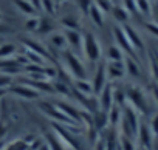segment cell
I'll list each match as a JSON object with an SVG mask.
<instances>
[{
	"instance_id": "24",
	"label": "cell",
	"mask_w": 158,
	"mask_h": 150,
	"mask_svg": "<svg viewBox=\"0 0 158 150\" xmlns=\"http://www.w3.org/2000/svg\"><path fill=\"white\" fill-rule=\"evenodd\" d=\"M89 16H90L92 22H93L96 26H102V25H104V13H102L99 8H96L95 5L90 6V10H89Z\"/></svg>"
},
{
	"instance_id": "11",
	"label": "cell",
	"mask_w": 158,
	"mask_h": 150,
	"mask_svg": "<svg viewBox=\"0 0 158 150\" xmlns=\"http://www.w3.org/2000/svg\"><path fill=\"white\" fill-rule=\"evenodd\" d=\"M113 36H115L116 45H118L127 56H130V57H135V56H136V53L133 51V48H132V45H130V42H129V39H127V36H126L123 26H115V28H113Z\"/></svg>"
},
{
	"instance_id": "1",
	"label": "cell",
	"mask_w": 158,
	"mask_h": 150,
	"mask_svg": "<svg viewBox=\"0 0 158 150\" xmlns=\"http://www.w3.org/2000/svg\"><path fill=\"white\" fill-rule=\"evenodd\" d=\"M60 59H62V63H64V68L65 71L70 74V78L74 81V79H85L87 78V68L84 65V62L81 60L74 51L71 50H65L60 53Z\"/></svg>"
},
{
	"instance_id": "13",
	"label": "cell",
	"mask_w": 158,
	"mask_h": 150,
	"mask_svg": "<svg viewBox=\"0 0 158 150\" xmlns=\"http://www.w3.org/2000/svg\"><path fill=\"white\" fill-rule=\"evenodd\" d=\"M123 30H124V33H126V36H127V39H129V42H130V45L133 48V51L135 53L136 51H144V42H143L141 36L136 33V30L133 26L127 25V23L123 25Z\"/></svg>"
},
{
	"instance_id": "26",
	"label": "cell",
	"mask_w": 158,
	"mask_h": 150,
	"mask_svg": "<svg viewBox=\"0 0 158 150\" xmlns=\"http://www.w3.org/2000/svg\"><path fill=\"white\" fill-rule=\"evenodd\" d=\"M53 30H54V25H53L51 19H50L48 16H47V17H42L40 22H39L37 33H39V34H45V36H48V34L53 33Z\"/></svg>"
},
{
	"instance_id": "31",
	"label": "cell",
	"mask_w": 158,
	"mask_h": 150,
	"mask_svg": "<svg viewBox=\"0 0 158 150\" xmlns=\"http://www.w3.org/2000/svg\"><path fill=\"white\" fill-rule=\"evenodd\" d=\"M39 22H40V17H37V16L28 17L27 22H25V28H27L28 31H37V28H39Z\"/></svg>"
},
{
	"instance_id": "27",
	"label": "cell",
	"mask_w": 158,
	"mask_h": 150,
	"mask_svg": "<svg viewBox=\"0 0 158 150\" xmlns=\"http://www.w3.org/2000/svg\"><path fill=\"white\" fill-rule=\"evenodd\" d=\"M136 3V11L141 13L143 16H150L152 13V5H150V0H135Z\"/></svg>"
},
{
	"instance_id": "35",
	"label": "cell",
	"mask_w": 158,
	"mask_h": 150,
	"mask_svg": "<svg viewBox=\"0 0 158 150\" xmlns=\"http://www.w3.org/2000/svg\"><path fill=\"white\" fill-rule=\"evenodd\" d=\"M123 6L127 10L129 14L138 13V11H136V3H135V0H123Z\"/></svg>"
},
{
	"instance_id": "20",
	"label": "cell",
	"mask_w": 158,
	"mask_h": 150,
	"mask_svg": "<svg viewBox=\"0 0 158 150\" xmlns=\"http://www.w3.org/2000/svg\"><path fill=\"white\" fill-rule=\"evenodd\" d=\"M44 141L48 144L50 150H68L54 132H48V133H45V135H44Z\"/></svg>"
},
{
	"instance_id": "3",
	"label": "cell",
	"mask_w": 158,
	"mask_h": 150,
	"mask_svg": "<svg viewBox=\"0 0 158 150\" xmlns=\"http://www.w3.org/2000/svg\"><path fill=\"white\" fill-rule=\"evenodd\" d=\"M85 60L89 63H98L101 62V57H102V48H101V43L99 40L96 39V36L93 33H85L82 36V48H81Z\"/></svg>"
},
{
	"instance_id": "17",
	"label": "cell",
	"mask_w": 158,
	"mask_h": 150,
	"mask_svg": "<svg viewBox=\"0 0 158 150\" xmlns=\"http://www.w3.org/2000/svg\"><path fill=\"white\" fill-rule=\"evenodd\" d=\"M126 57L124 51L118 47V45H110L107 47L106 53H104V59L106 62H123Z\"/></svg>"
},
{
	"instance_id": "30",
	"label": "cell",
	"mask_w": 158,
	"mask_h": 150,
	"mask_svg": "<svg viewBox=\"0 0 158 150\" xmlns=\"http://www.w3.org/2000/svg\"><path fill=\"white\" fill-rule=\"evenodd\" d=\"M28 148H30V145H28L27 141H20V139H17V141H14L13 144L6 145L3 150H28Z\"/></svg>"
},
{
	"instance_id": "45",
	"label": "cell",
	"mask_w": 158,
	"mask_h": 150,
	"mask_svg": "<svg viewBox=\"0 0 158 150\" xmlns=\"http://www.w3.org/2000/svg\"><path fill=\"white\" fill-rule=\"evenodd\" d=\"M0 20H2V14H0Z\"/></svg>"
},
{
	"instance_id": "6",
	"label": "cell",
	"mask_w": 158,
	"mask_h": 150,
	"mask_svg": "<svg viewBox=\"0 0 158 150\" xmlns=\"http://www.w3.org/2000/svg\"><path fill=\"white\" fill-rule=\"evenodd\" d=\"M90 82H92L95 96H98V95L106 88V85L109 84L107 71H106V60H101V62L96 63V68H95V73H93V78L90 79Z\"/></svg>"
},
{
	"instance_id": "36",
	"label": "cell",
	"mask_w": 158,
	"mask_h": 150,
	"mask_svg": "<svg viewBox=\"0 0 158 150\" xmlns=\"http://www.w3.org/2000/svg\"><path fill=\"white\" fill-rule=\"evenodd\" d=\"M76 2H77L79 8L82 10V13L89 14V10H90V6L93 5V0H76Z\"/></svg>"
},
{
	"instance_id": "8",
	"label": "cell",
	"mask_w": 158,
	"mask_h": 150,
	"mask_svg": "<svg viewBox=\"0 0 158 150\" xmlns=\"http://www.w3.org/2000/svg\"><path fill=\"white\" fill-rule=\"evenodd\" d=\"M54 105L74 124H81V116H82V110L84 108H79L77 105L71 104V102H67V101H56Z\"/></svg>"
},
{
	"instance_id": "19",
	"label": "cell",
	"mask_w": 158,
	"mask_h": 150,
	"mask_svg": "<svg viewBox=\"0 0 158 150\" xmlns=\"http://www.w3.org/2000/svg\"><path fill=\"white\" fill-rule=\"evenodd\" d=\"M23 45H25V50H30V51H33V53H36V54L42 56L44 59H48V57H50L48 50H47L42 43H39V42L33 40V39H25Z\"/></svg>"
},
{
	"instance_id": "32",
	"label": "cell",
	"mask_w": 158,
	"mask_h": 150,
	"mask_svg": "<svg viewBox=\"0 0 158 150\" xmlns=\"http://www.w3.org/2000/svg\"><path fill=\"white\" fill-rule=\"evenodd\" d=\"M93 5L96 8H99L104 14L112 11V3H110V0H93Z\"/></svg>"
},
{
	"instance_id": "5",
	"label": "cell",
	"mask_w": 158,
	"mask_h": 150,
	"mask_svg": "<svg viewBox=\"0 0 158 150\" xmlns=\"http://www.w3.org/2000/svg\"><path fill=\"white\" fill-rule=\"evenodd\" d=\"M8 95H11L17 99H25V101H36L42 96L37 90H34L33 87H30L27 84H11L8 87Z\"/></svg>"
},
{
	"instance_id": "29",
	"label": "cell",
	"mask_w": 158,
	"mask_h": 150,
	"mask_svg": "<svg viewBox=\"0 0 158 150\" xmlns=\"http://www.w3.org/2000/svg\"><path fill=\"white\" fill-rule=\"evenodd\" d=\"M40 5H42V11H45L50 16L56 14V3L54 0H40Z\"/></svg>"
},
{
	"instance_id": "42",
	"label": "cell",
	"mask_w": 158,
	"mask_h": 150,
	"mask_svg": "<svg viewBox=\"0 0 158 150\" xmlns=\"http://www.w3.org/2000/svg\"><path fill=\"white\" fill-rule=\"evenodd\" d=\"M65 2V0H54V3H56V6H59L60 3H64Z\"/></svg>"
},
{
	"instance_id": "15",
	"label": "cell",
	"mask_w": 158,
	"mask_h": 150,
	"mask_svg": "<svg viewBox=\"0 0 158 150\" xmlns=\"http://www.w3.org/2000/svg\"><path fill=\"white\" fill-rule=\"evenodd\" d=\"M73 87L76 90V93L79 96H84V98H93L95 93H93V87H92V82L90 79H74L73 81Z\"/></svg>"
},
{
	"instance_id": "18",
	"label": "cell",
	"mask_w": 158,
	"mask_h": 150,
	"mask_svg": "<svg viewBox=\"0 0 158 150\" xmlns=\"http://www.w3.org/2000/svg\"><path fill=\"white\" fill-rule=\"evenodd\" d=\"M48 42L53 48H56L57 51H65L68 50V45H67V40H65V36L64 33H51L48 34Z\"/></svg>"
},
{
	"instance_id": "44",
	"label": "cell",
	"mask_w": 158,
	"mask_h": 150,
	"mask_svg": "<svg viewBox=\"0 0 158 150\" xmlns=\"http://www.w3.org/2000/svg\"><path fill=\"white\" fill-rule=\"evenodd\" d=\"M136 150H144V148H139V147H138V148H136Z\"/></svg>"
},
{
	"instance_id": "34",
	"label": "cell",
	"mask_w": 158,
	"mask_h": 150,
	"mask_svg": "<svg viewBox=\"0 0 158 150\" xmlns=\"http://www.w3.org/2000/svg\"><path fill=\"white\" fill-rule=\"evenodd\" d=\"M149 128H150V132H152V135L155 136V138H158V113H153L152 116H150V119H149Z\"/></svg>"
},
{
	"instance_id": "28",
	"label": "cell",
	"mask_w": 158,
	"mask_h": 150,
	"mask_svg": "<svg viewBox=\"0 0 158 150\" xmlns=\"http://www.w3.org/2000/svg\"><path fill=\"white\" fill-rule=\"evenodd\" d=\"M119 148H121V150H136L138 145H136L135 139L121 135V138H119Z\"/></svg>"
},
{
	"instance_id": "7",
	"label": "cell",
	"mask_w": 158,
	"mask_h": 150,
	"mask_svg": "<svg viewBox=\"0 0 158 150\" xmlns=\"http://www.w3.org/2000/svg\"><path fill=\"white\" fill-rule=\"evenodd\" d=\"M39 108L44 115H47L48 118L53 119V122H57V124H70L71 121L54 105V102H48V101H40L39 102Z\"/></svg>"
},
{
	"instance_id": "23",
	"label": "cell",
	"mask_w": 158,
	"mask_h": 150,
	"mask_svg": "<svg viewBox=\"0 0 158 150\" xmlns=\"http://www.w3.org/2000/svg\"><path fill=\"white\" fill-rule=\"evenodd\" d=\"M53 88H54V96H62V98H67L71 95V90H70V85L64 81H53Z\"/></svg>"
},
{
	"instance_id": "12",
	"label": "cell",
	"mask_w": 158,
	"mask_h": 150,
	"mask_svg": "<svg viewBox=\"0 0 158 150\" xmlns=\"http://www.w3.org/2000/svg\"><path fill=\"white\" fill-rule=\"evenodd\" d=\"M96 101H98V108L101 111H109L115 104H113V85H106V88L96 96Z\"/></svg>"
},
{
	"instance_id": "4",
	"label": "cell",
	"mask_w": 158,
	"mask_h": 150,
	"mask_svg": "<svg viewBox=\"0 0 158 150\" xmlns=\"http://www.w3.org/2000/svg\"><path fill=\"white\" fill-rule=\"evenodd\" d=\"M126 98H127V105H130L139 115H147L149 113V96L139 87L129 85L126 88Z\"/></svg>"
},
{
	"instance_id": "43",
	"label": "cell",
	"mask_w": 158,
	"mask_h": 150,
	"mask_svg": "<svg viewBox=\"0 0 158 150\" xmlns=\"http://www.w3.org/2000/svg\"><path fill=\"white\" fill-rule=\"evenodd\" d=\"M153 54H155V57H156V62H158V53H156V51H155V53H153Z\"/></svg>"
},
{
	"instance_id": "10",
	"label": "cell",
	"mask_w": 158,
	"mask_h": 150,
	"mask_svg": "<svg viewBox=\"0 0 158 150\" xmlns=\"http://www.w3.org/2000/svg\"><path fill=\"white\" fill-rule=\"evenodd\" d=\"M135 139H136V142H138V147H139V148L150 150V147H152V142H153L155 136L152 135V132H150L149 125H147L146 122H141Z\"/></svg>"
},
{
	"instance_id": "16",
	"label": "cell",
	"mask_w": 158,
	"mask_h": 150,
	"mask_svg": "<svg viewBox=\"0 0 158 150\" xmlns=\"http://www.w3.org/2000/svg\"><path fill=\"white\" fill-rule=\"evenodd\" d=\"M124 67H126V76H129L130 79H141V67L139 63L135 60V57L126 56L124 57Z\"/></svg>"
},
{
	"instance_id": "22",
	"label": "cell",
	"mask_w": 158,
	"mask_h": 150,
	"mask_svg": "<svg viewBox=\"0 0 158 150\" xmlns=\"http://www.w3.org/2000/svg\"><path fill=\"white\" fill-rule=\"evenodd\" d=\"M14 6L22 13V14H25V16H28V17H33V16H36V10H34V6L31 5V2L30 0H14Z\"/></svg>"
},
{
	"instance_id": "9",
	"label": "cell",
	"mask_w": 158,
	"mask_h": 150,
	"mask_svg": "<svg viewBox=\"0 0 158 150\" xmlns=\"http://www.w3.org/2000/svg\"><path fill=\"white\" fill-rule=\"evenodd\" d=\"M106 71L109 82H119L126 78V67L123 62H106Z\"/></svg>"
},
{
	"instance_id": "39",
	"label": "cell",
	"mask_w": 158,
	"mask_h": 150,
	"mask_svg": "<svg viewBox=\"0 0 158 150\" xmlns=\"http://www.w3.org/2000/svg\"><path fill=\"white\" fill-rule=\"evenodd\" d=\"M31 2V5L34 6V10L37 11V10H42V5H40V0H30Z\"/></svg>"
},
{
	"instance_id": "2",
	"label": "cell",
	"mask_w": 158,
	"mask_h": 150,
	"mask_svg": "<svg viewBox=\"0 0 158 150\" xmlns=\"http://www.w3.org/2000/svg\"><path fill=\"white\" fill-rule=\"evenodd\" d=\"M139 113L136 110H133L130 105H124L123 107V116H121V135L127 136V138H132L135 139L136 138V133H138V128H139Z\"/></svg>"
},
{
	"instance_id": "21",
	"label": "cell",
	"mask_w": 158,
	"mask_h": 150,
	"mask_svg": "<svg viewBox=\"0 0 158 150\" xmlns=\"http://www.w3.org/2000/svg\"><path fill=\"white\" fill-rule=\"evenodd\" d=\"M17 45L16 43H11V42H5L0 45V60H5V59H11V57H16L19 53H17Z\"/></svg>"
},
{
	"instance_id": "38",
	"label": "cell",
	"mask_w": 158,
	"mask_h": 150,
	"mask_svg": "<svg viewBox=\"0 0 158 150\" xmlns=\"http://www.w3.org/2000/svg\"><path fill=\"white\" fill-rule=\"evenodd\" d=\"M13 84V78L6 76V74L0 73V87H10Z\"/></svg>"
},
{
	"instance_id": "25",
	"label": "cell",
	"mask_w": 158,
	"mask_h": 150,
	"mask_svg": "<svg viewBox=\"0 0 158 150\" xmlns=\"http://www.w3.org/2000/svg\"><path fill=\"white\" fill-rule=\"evenodd\" d=\"M112 14H113V17H115L118 22H121V23H126V22L129 20V16H130L123 5L112 6Z\"/></svg>"
},
{
	"instance_id": "33",
	"label": "cell",
	"mask_w": 158,
	"mask_h": 150,
	"mask_svg": "<svg viewBox=\"0 0 158 150\" xmlns=\"http://www.w3.org/2000/svg\"><path fill=\"white\" fill-rule=\"evenodd\" d=\"M62 25L65 26V30H77L79 31V22L74 17H64Z\"/></svg>"
},
{
	"instance_id": "41",
	"label": "cell",
	"mask_w": 158,
	"mask_h": 150,
	"mask_svg": "<svg viewBox=\"0 0 158 150\" xmlns=\"http://www.w3.org/2000/svg\"><path fill=\"white\" fill-rule=\"evenodd\" d=\"M11 30L6 26V25H3V23H0V34H6V33H10Z\"/></svg>"
},
{
	"instance_id": "14",
	"label": "cell",
	"mask_w": 158,
	"mask_h": 150,
	"mask_svg": "<svg viewBox=\"0 0 158 150\" xmlns=\"http://www.w3.org/2000/svg\"><path fill=\"white\" fill-rule=\"evenodd\" d=\"M64 36H65V40H67V45H68V50H81L82 48V34L79 33L77 30H64L62 31Z\"/></svg>"
},
{
	"instance_id": "37",
	"label": "cell",
	"mask_w": 158,
	"mask_h": 150,
	"mask_svg": "<svg viewBox=\"0 0 158 150\" xmlns=\"http://www.w3.org/2000/svg\"><path fill=\"white\" fill-rule=\"evenodd\" d=\"M146 30H147L152 36L158 37V22H150V23H146Z\"/></svg>"
},
{
	"instance_id": "40",
	"label": "cell",
	"mask_w": 158,
	"mask_h": 150,
	"mask_svg": "<svg viewBox=\"0 0 158 150\" xmlns=\"http://www.w3.org/2000/svg\"><path fill=\"white\" fill-rule=\"evenodd\" d=\"M8 96V87H0V99Z\"/></svg>"
}]
</instances>
